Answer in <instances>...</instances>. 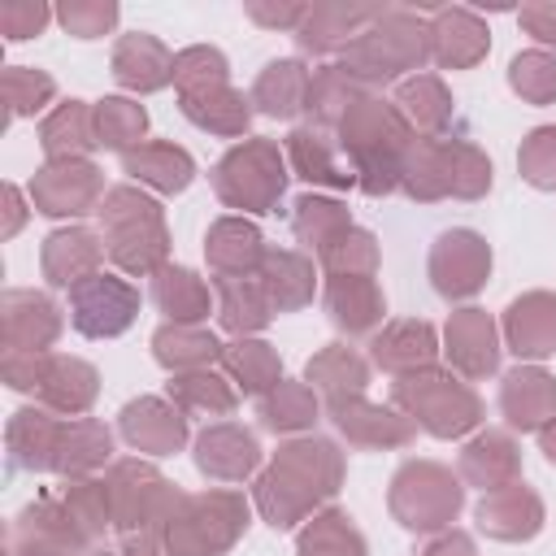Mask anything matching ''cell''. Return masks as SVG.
Masks as SVG:
<instances>
[{
  "mask_svg": "<svg viewBox=\"0 0 556 556\" xmlns=\"http://www.w3.org/2000/svg\"><path fill=\"white\" fill-rule=\"evenodd\" d=\"M400 400H408V404L426 417V426L439 430V434H456V430H465V426L473 421V413H478L473 395L456 391V387L443 382V378H421L417 387H400Z\"/></svg>",
  "mask_w": 556,
  "mask_h": 556,
  "instance_id": "obj_1",
  "label": "cell"
},
{
  "mask_svg": "<svg viewBox=\"0 0 556 556\" xmlns=\"http://www.w3.org/2000/svg\"><path fill=\"white\" fill-rule=\"evenodd\" d=\"M486 274V248L478 243V235H443L434 248V282L443 295H469Z\"/></svg>",
  "mask_w": 556,
  "mask_h": 556,
  "instance_id": "obj_2",
  "label": "cell"
},
{
  "mask_svg": "<svg viewBox=\"0 0 556 556\" xmlns=\"http://www.w3.org/2000/svg\"><path fill=\"white\" fill-rule=\"evenodd\" d=\"M508 334L521 356H543L556 348V304L547 295H530L513 304L508 313Z\"/></svg>",
  "mask_w": 556,
  "mask_h": 556,
  "instance_id": "obj_3",
  "label": "cell"
},
{
  "mask_svg": "<svg viewBox=\"0 0 556 556\" xmlns=\"http://www.w3.org/2000/svg\"><path fill=\"white\" fill-rule=\"evenodd\" d=\"M504 408H508L513 426H539L556 408V382L539 369L513 374L508 387H504Z\"/></svg>",
  "mask_w": 556,
  "mask_h": 556,
  "instance_id": "obj_4",
  "label": "cell"
},
{
  "mask_svg": "<svg viewBox=\"0 0 556 556\" xmlns=\"http://www.w3.org/2000/svg\"><path fill=\"white\" fill-rule=\"evenodd\" d=\"M447 343H452V356H456V365H460L465 374H486V369L495 365L491 321H486L478 308H469V313H460V317L452 321Z\"/></svg>",
  "mask_w": 556,
  "mask_h": 556,
  "instance_id": "obj_5",
  "label": "cell"
},
{
  "mask_svg": "<svg viewBox=\"0 0 556 556\" xmlns=\"http://www.w3.org/2000/svg\"><path fill=\"white\" fill-rule=\"evenodd\" d=\"M200 465H204L208 473L239 478V473H248V469L256 465V443H252L248 434L230 430V426L208 430V434L200 439Z\"/></svg>",
  "mask_w": 556,
  "mask_h": 556,
  "instance_id": "obj_6",
  "label": "cell"
},
{
  "mask_svg": "<svg viewBox=\"0 0 556 556\" xmlns=\"http://www.w3.org/2000/svg\"><path fill=\"white\" fill-rule=\"evenodd\" d=\"M304 70L295 65V61H282V65H269L265 70V78L256 83V100L265 104V113H274V117H291L295 109H300V100H304Z\"/></svg>",
  "mask_w": 556,
  "mask_h": 556,
  "instance_id": "obj_7",
  "label": "cell"
},
{
  "mask_svg": "<svg viewBox=\"0 0 556 556\" xmlns=\"http://www.w3.org/2000/svg\"><path fill=\"white\" fill-rule=\"evenodd\" d=\"M434 39H439V61H447V65L473 61L482 52V43H486L482 26L469 13H443L439 26H434Z\"/></svg>",
  "mask_w": 556,
  "mask_h": 556,
  "instance_id": "obj_8",
  "label": "cell"
},
{
  "mask_svg": "<svg viewBox=\"0 0 556 556\" xmlns=\"http://www.w3.org/2000/svg\"><path fill=\"white\" fill-rule=\"evenodd\" d=\"M130 308H135V295L126 287H117V282H104V300L100 304L78 295V326L87 334H113V330H122L130 321Z\"/></svg>",
  "mask_w": 556,
  "mask_h": 556,
  "instance_id": "obj_9",
  "label": "cell"
},
{
  "mask_svg": "<svg viewBox=\"0 0 556 556\" xmlns=\"http://www.w3.org/2000/svg\"><path fill=\"white\" fill-rule=\"evenodd\" d=\"M117 78L130 87H161L165 83V52L152 39H126L117 52Z\"/></svg>",
  "mask_w": 556,
  "mask_h": 556,
  "instance_id": "obj_10",
  "label": "cell"
},
{
  "mask_svg": "<svg viewBox=\"0 0 556 556\" xmlns=\"http://www.w3.org/2000/svg\"><path fill=\"white\" fill-rule=\"evenodd\" d=\"M187 113L200 122V126H217V130H239L243 126V117H248V109L239 104V96H230V91H208V87H200V91H187Z\"/></svg>",
  "mask_w": 556,
  "mask_h": 556,
  "instance_id": "obj_11",
  "label": "cell"
},
{
  "mask_svg": "<svg viewBox=\"0 0 556 556\" xmlns=\"http://www.w3.org/2000/svg\"><path fill=\"white\" fill-rule=\"evenodd\" d=\"M330 308H334V317H339L343 326H352V330L369 326V321L382 313V304H378L374 287H369V282H361V278L334 282V287H330Z\"/></svg>",
  "mask_w": 556,
  "mask_h": 556,
  "instance_id": "obj_12",
  "label": "cell"
},
{
  "mask_svg": "<svg viewBox=\"0 0 556 556\" xmlns=\"http://www.w3.org/2000/svg\"><path fill=\"white\" fill-rule=\"evenodd\" d=\"M374 348H378V361H382V365L400 369V365L426 361V356L434 352V339H430L426 326H395V330H391L387 339H378Z\"/></svg>",
  "mask_w": 556,
  "mask_h": 556,
  "instance_id": "obj_13",
  "label": "cell"
},
{
  "mask_svg": "<svg viewBox=\"0 0 556 556\" xmlns=\"http://www.w3.org/2000/svg\"><path fill=\"white\" fill-rule=\"evenodd\" d=\"M126 165H130L135 174L161 182V187H182V182L191 178V161H187L182 152H174V148H148V152H139V156H126Z\"/></svg>",
  "mask_w": 556,
  "mask_h": 556,
  "instance_id": "obj_14",
  "label": "cell"
},
{
  "mask_svg": "<svg viewBox=\"0 0 556 556\" xmlns=\"http://www.w3.org/2000/svg\"><path fill=\"white\" fill-rule=\"evenodd\" d=\"M256 230H248V226H235V222H222L217 230H213V261L217 265H226V269H239V265H248L252 256H256Z\"/></svg>",
  "mask_w": 556,
  "mask_h": 556,
  "instance_id": "obj_15",
  "label": "cell"
},
{
  "mask_svg": "<svg viewBox=\"0 0 556 556\" xmlns=\"http://www.w3.org/2000/svg\"><path fill=\"white\" fill-rule=\"evenodd\" d=\"M513 87L526 91L530 100L556 96V61H552V56H539V52L517 56V61H513Z\"/></svg>",
  "mask_w": 556,
  "mask_h": 556,
  "instance_id": "obj_16",
  "label": "cell"
},
{
  "mask_svg": "<svg viewBox=\"0 0 556 556\" xmlns=\"http://www.w3.org/2000/svg\"><path fill=\"white\" fill-rule=\"evenodd\" d=\"M139 413L148 417L143 426L126 417V434H130L135 443H152V447H174V443L182 439V421H178V417H169L165 408H156V404H139Z\"/></svg>",
  "mask_w": 556,
  "mask_h": 556,
  "instance_id": "obj_17",
  "label": "cell"
},
{
  "mask_svg": "<svg viewBox=\"0 0 556 556\" xmlns=\"http://www.w3.org/2000/svg\"><path fill=\"white\" fill-rule=\"evenodd\" d=\"M513 469V452H508V443L504 439H478L469 452H465V473L469 478H478V482H495L500 473H508Z\"/></svg>",
  "mask_w": 556,
  "mask_h": 556,
  "instance_id": "obj_18",
  "label": "cell"
},
{
  "mask_svg": "<svg viewBox=\"0 0 556 556\" xmlns=\"http://www.w3.org/2000/svg\"><path fill=\"white\" fill-rule=\"evenodd\" d=\"M526 504H534V500H530L526 491H513V495H500V500L482 504V508H478V517H482V526H486L491 534L517 539V534H530V526H526V521H517V508H526Z\"/></svg>",
  "mask_w": 556,
  "mask_h": 556,
  "instance_id": "obj_19",
  "label": "cell"
},
{
  "mask_svg": "<svg viewBox=\"0 0 556 556\" xmlns=\"http://www.w3.org/2000/svg\"><path fill=\"white\" fill-rule=\"evenodd\" d=\"M521 165H526L530 182L556 187V130L530 135V143H526V152H521Z\"/></svg>",
  "mask_w": 556,
  "mask_h": 556,
  "instance_id": "obj_20",
  "label": "cell"
},
{
  "mask_svg": "<svg viewBox=\"0 0 556 556\" xmlns=\"http://www.w3.org/2000/svg\"><path fill=\"white\" fill-rule=\"evenodd\" d=\"M161 304L169 308V313H178V317H195L200 308H204V291L195 287V278L191 274H165V282H161Z\"/></svg>",
  "mask_w": 556,
  "mask_h": 556,
  "instance_id": "obj_21",
  "label": "cell"
},
{
  "mask_svg": "<svg viewBox=\"0 0 556 556\" xmlns=\"http://www.w3.org/2000/svg\"><path fill=\"white\" fill-rule=\"evenodd\" d=\"M308 378H317V382H326V387H361L365 382V369H361V361H352L348 352H326L321 361H313L308 365Z\"/></svg>",
  "mask_w": 556,
  "mask_h": 556,
  "instance_id": "obj_22",
  "label": "cell"
},
{
  "mask_svg": "<svg viewBox=\"0 0 556 556\" xmlns=\"http://www.w3.org/2000/svg\"><path fill=\"white\" fill-rule=\"evenodd\" d=\"M313 417V404H308V395L304 391H278V400H269L265 404V421L274 426V430H291V426H304Z\"/></svg>",
  "mask_w": 556,
  "mask_h": 556,
  "instance_id": "obj_23",
  "label": "cell"
},
{
  "mask_svg": "<svg viewBox=\"0 0 556 556\" xmlns=\"http://www.w3.org/2000/svg\"><path fill=\"white\" fill-rule=\"evenodd\" d=\"M230 365L243 374V387H248V391H261V387L274 378V356H269L261 343H243L239 352H230Z\"/></svg>",
  "mask_w": 556,
  "mask_h": 556,
  "instance_id": "obj_24",
  "label": "cell"
},
{
  "mask_svg": "<svg viewBox=\"0 0 556 556\" xmlns=\"http://www.w3.org/2000/svg\"><path fill=\"white\" fill-rule=\"evenodd\" d=\"M291 152H295V161H300V169H304V178H326V182H348L343 174H334L330 169V161H326V152H321V143L304 130V135H295L291 139Z\"/></svg>",
  "mask_w": 556,
  "mask_h": 556,
  "instance_id": "obj_25",
  "label": "cell"
},
{
  "mask_svg": "<svg viewBox=\"0 0 556 556\" xmlns=\"http://www.w3.org/2000/svg\"><path fill=\"white\" fill-rule=\"evenodd\" d=\"M226 321L235 326V330H248V326H261L265 321V304L256 300V291L252 287H226Z\"/></svg>",
  "mask_w": 556,
  "mask_h": 556,
  "instance_id": "obj_26",
  "label": "cell"
},
{
  "mask_svg": "<svg viewBox=\"0 0 556 556\" xmlns=\"http://www.w3.org/2000/svg\"><path fill=\"white\" fill-rule=\"evenodd\" d=\"M104 122H109V143H126L130 135H139L143 130V113L139 109H130V104H122V100H109L104 104Z\"/></svg>",
  "mask_w": 556,
  "mask_h": 556,
  "instance_id": "obj_27",
  "label": "cell"
},
{
  "mask_svg": "<svg viewBox=\"0 0 556 556\" xmlns=\"http://www.w3.org/2000/svg\"><path fill=\"white\" fill-rule=\"evenodd\" d=\"M161 343H178V352H169V356H161V361H200V356H213V339H204V334H178V330H161L156 334Z\"/></svg>",
  "mask_w": 556,
  "mask_h": 556,
  "instance_id": "obj_28",
  "label": "cell"
},
{
  "mask_svg": "<svg viewBox=\"0 0 556 556\" xmlns=\"http://www.w3.org/2000/svg\"><path fill=\"white\" fill-rule=\"evenodd\" d=\"M404 104H413V109L421 104V117H426V122H439V117H443V91H439L430 78L408 83V87H404Z\"/></svg>",
  "mask_w": 556,
  "mask_h": 556,
  "instance_id": "obj_29",
  "label": "cell"
},
{
  "mask_svg": "<svg viewBox=\"0 0 556 556\" xmlns=\"http://www.w3.org/2000/svg\"><path fill=\"white\" fill-rule=\"evenodd\" d=\"M521 17H526V26H530L539 39L556 43V9H552V4H547V9H526Z\"/></svg>",
  "mask_w": 556,
  "mask_h": 556,
  "instance_id": "obj_30",
  "label": "cell"
},
{
  "mask_svg": "<svg viewBox=\"0 0 556 556\" xmlns=\"http://www.w3.org/2000/svg\"><path fill=\"white\" fill-rule=\"evenodd\" d=\"M434 552H439V556H469V543H465V539H452V543H439Z\"/></svg>",
  "mask_w": 556,
  "mask_h": 556,
  "instance_id": "obj_31",
  "label": "cell"
},
{
  "mask_svg": "<svg viewBox=\"0 0 556 556\" xmlns=\"http://www.w3.org/2000/svg\"><path fill=\"white\" fill-rule=\"evenodd\" d=\"M543 452L556 460V430H547V434H543Z\"/></svg>",
  "mask_w": 556,
  "mask_h": 556,
  "instance_id": "obj_32",
  "label": "cell"
}]
</instances>
